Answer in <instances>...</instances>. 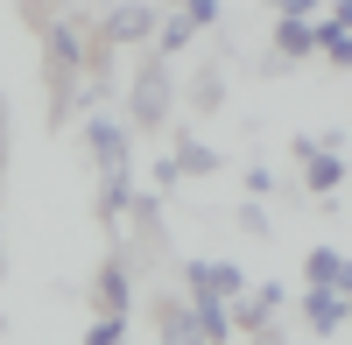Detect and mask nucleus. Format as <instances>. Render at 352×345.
Instances as JSON below:
<instances>
[{"label": "nucleus", "mask_w": 352, "mask_h": 345, "mask_svg": "<svg viewBox=\"0 0 352 345\" xmlns=\"http://www.w3.org/2000/svg\"><path fill=\"white\" fill-rule=\"evenodd\" d=\"M92 155H99V190H106V219L127 205V141L113 120H92Z\"/></svg>", "instance_id": "1"}, {"label": "nucleus", "mask_w": 352, "mask_h": 345, "mask_svg": "<svg viewBox=\"0 0 352 345\" xmlns=\"http://www.w3.org/2000/svg\"><path fill=\"white\" fill-rule=\"evenodd\" d=\"M134 120L141 127H162L169 120V64H162V56H148V64H141V78H134Z\"/></svg>", "instance_id": "2"}, {"label": "nucleus", "mask_w": 352, "mask_h": 345, "mask_svg": "<svg viewBox=\"0 0 352 345\" xmlns=\"http://www.w3.org/2000/svg\"><path fill=\"white\" fill-rule=\"evenodd\" d=\"M155 28H162V14H155V8H134V0H127V8H113L106 43H148Z\"/></svg>", "instance_id": "3"}, {"label": "nucleus", "mask_w": 352, "mask_h": 345, "mask_svg": "<svg viewBox=\"0 0 352 345\" xmlns=\"http://www.w3.org/2000/svg\"><path fill=\"white\" fill-rule=\"evenodd\" d=\"M247 275L226 268V261H190V296H240Z\"/></svg>", "instance_id": "4"}, {"label": "nucleus", "mask_w": 352, "mask_h": 345, "mask_svg": "<svg viewBox=\"0 0 352 345\" xmlns=\"http://www.w3.org/2000/svg\"><path fill=\"white\" fill-rule=\"evenodd\" d=\"M345 318H352V310H345L338 289H310V296H303V324H310V331H338Z\"/></svg>", "instance_id": "5"}, {"label": "nucleus", "mask_w": 352, "mask_h": 345, "mask_svg": "<svg viewBox=\"0 0 352 345\" xmlns=\"http://www.w3.org/2000/svg\"><path fill=\"white\" fill-rule=\"evenodd\" d=\"M310 289H352V261L331 254V247H317L310 254Z\"/></svg>", "instance_id": "6"}, {"label": "nucleus", "mask_w": 352, "mask_h": 345, "mask_svg": "<svg viewBox=\"0 0 352 345\" xmlns=\"http://www.w3.org/2000/svg\"><path fill=\"white\" fill-rule=\"evenodd\" d=\"M317 49V21H296V14H282V28H275V56L289 64V56H310Z\"/></svg>", "instance_id": "7"}, {"label": "nucleus", "mask_w": 352, "mask_h": 345, "mask_svg": "<svg viewBox=\"0 0 352 345\" xmlns=\"http://www.w3.org/2000/svg\"><path fill=\"white\" fill-rule=\"evenodd\" d=\"M127 303H134V296H127V268L106 261V268H99V310H106V318H127Z\"/></svg>", "instance_id": "8"}, {"label": "nucleus", "mask_w": 352, "mask_h": 345, "mask_svg": "<svg viewBox=\"0 0 352 345\" xmlns=\"http://www.w3.org/2000/svg\"><path fill=\"white\" fill-rule=\"evenodd\" d=\"M275 303H282L275 282H261V289H240V324H268V318H275Z\"/></svg>", "instance_id": "9"}, {"label": "nucleus", "mask_w": 352, "mask_h": 345, "mask_svg": "<svg viewBox=\"0 0 352 345\" xmlns=\"http://www.w3.org/2000/svg\"><path fill=\"white\" fill-rule=\"evenodd\" d=\"M219 169V155L204 148V141H184V148H176V177H212Z\"/></svg>", "instance_id": "10"}, {"label": "nucleus", "mask_w": 352, "mask_h": 345, "mask_svg": "<svg viewBox=\"0 0 352 345\" xmlns=\"http://www.w3.org/2000/svg\"><path fill=\"white\" fill-rule=\"evenodd\" d=\"M50 64H56V78L78 71V36H71V28H50Z\"/></svg>", "instance_id": "11"}, {"label": "nucleus", "mask_w": 352, "mask_h": 345, "mask_svg": "<svg viewBox=\"0 0 352 345\" xmlns=\"http://www.w3.org/2000/svg\"><path fill=\"white\" fill-rule=\"evenodd\" d=\"M317 49H324L331 64H352V28H331V21H317Z\"/></svg>", "instance_id": "12"}, {"label": "nucleus", "mask_w": 352, "mask_h": 345, "mask_svg": "<svg viewBox=\"0 0 352 345\" xmlns=\"http://www.w3.org/2000/svg\"><path fill=\"white\" fill-rule=\"evenodd\" d=\"M303 162H310V190H331V183L345 177V169H338V155H331V148H317V155H303Z\"/></svg>", "instance_id": "13"}, {"label": "nucleus", "mask_w": 352, "mask_h": 345, "mask_svg": "<svg viewBox=\"0 0 352 345\" xmlns=\"http://www.w3.org/2000/svg\"><path fill=\"white\" fill-rule=\"evenodd\" d=\"M162 331H169V345H204V338H197V318H190V310H169V318H162Z\"/></svg>", "instance_id": "14"}, {"label": "nucleus", "mask_w": 352, "mask_h": 345, "mask_svg": "<svg viewBox=\"0 0 352 345\" xmlns=\"http://www.w3.org/2000/svg\"><path fill=\"white\" fill-rule=\"evenodd\" d=\"M155 36H162V49H184V43H190V36H197V28H190V21H184V14H176V21H162V28H155Z\"/></svg>", "instance_id": "15"}, {"label": "nucleus", "mask_w": 352, "mask_h": 345, "mask_svg": "<svg viewBox=\"0 0 352 345\" xmlns=\"http://www.w3.org/2000/svg\"><path fill=\"white\" fill-rule=\"evenodd\" d=\"M184 21H190V28H212V21H219V0H184Z\"/></svg>", "instance_id": "16"}, {"label": "nucleus", "mask_w": 352, "mask_h": 345, "mask_svg": "<svg viewBox=\"0 0 352 345\" xmlns=\"http://www.w3.org/2000/svg\"><path fill=\"white\" fill-rule=\"evenodd\" d=\"M85 345H120V318H99L92 331H85Z\"/></svg>", "instance_id": "17"}, {"label": "nucleus", "mask_w": 352, "mask_h": 345, "mask_svg": "<svg viewBox=\"0 0 352 345\" xmlns=\"http://www.w3.org/2000/svg\"><path fill=\"white\" fill-rule=\"evenodd\" d=\"M331 28H352V0H345V8H338V14H331Z\"/></svg>", "instance_id": "18"}, {"label": "nucleus", "mask_w": 352, "mask_h": 345, "mask_svg": "<svg viewBox=\"0 0 352 345\" xmlns=\"http://www.w3.org/2000/svg\"><path fill=\"white\" fill-rule=\"evenodd\" d=\"M275 8H282V0H275Z\"/></svg>", "instance_id": "19"}]
</instances>
